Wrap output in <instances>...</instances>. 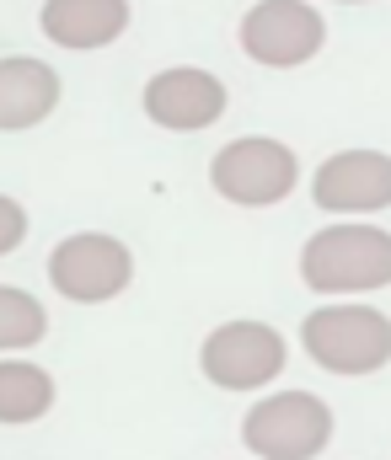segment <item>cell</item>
Instances as JSON below:
<instances>
[{
  "label": "cell",
  "mask_w": 391,
  "mask_h": 460,
  "mask_svg": "<svg viewBox=\"0 0 391 460\" xmlns=\"http://www.w3.org/2000/svg\"><path fill=\"white\" fill-rule=\"evenodd\" d=\"M300 343L333 375H370L391 358V322L370 305H327L306 316Z\"/></svg>",
  "instance_id": "7a4b0ae2"
},
{
  "label": "cell",
  "mask_w": 391,
  "mask_h": 460,
  "mask_svg": "<svg viewBox=\"0 0 391 460\" xmlns=\"http://www.w3.org/2000/svg\"><path fill=\"white\" fill-rule=\"evenodd\" d=\"M22 235H27V215H22V204L0 193V257H5Z\"/></svg>",
  "instance_id": "5bb4252c"
},
{
  "label": "cell",
  "mask_w": 391,
  "mask_h": 460,
  "mask_svg": "<svg viewBox=\"0 0 391 460\" xmlns=\"http://www.w3.org/2000/svg\"><path fill=\"white\" fill-rule=\"evenodd\" d=\"M316 204L338 209V215L387 209L391 204V155H381V150H343V155L322 161V172H316Z\"/></svg>",
  "instance_id": "ba28073f"
},
{
  "label": "cell",
  "mask_w": 391,
  "mask_h": 460,
  "mask_svg": "<svg viewBox=\"0 0 391 460\" xmlns=\"http://www.w3.org/2000/svg\"><path fill=\"white\" fill-rule=\"evenodd\" d=\"M129 27V0H49L43 32L59 49H102Z\"/></svg>",
  "instance_id": "30bf717a"
},
{
  "label": "cell",
  "mask_w": 391,
  "mask_h": 460,
  "mask_svg": "<svg viewBox=\"0 0 391 460\" xmlns=\"http://www.w3.org/2000/svg\"><path fill=\"white\" fill-rule=\"evenodd\" d=\"M242 439L262 460H311L333 439V412L311 391H284V396H268L247 412Z\"/></svg>",
  "instance_id": "3957f363"
},
{
  "label": "cell",
  "mask_w": 391,
  "mask_h": 460,
  "mask_svg": "<svg viewBox=\"0 0 391 460\" xmlns=\"http://www.w3.org/2000/svg\"><path fill=\"white\" fill-rule=\"evenodd\" d=\"M43 327H49V316H43V305L27 295V289H11V284H0V348H27L43 338Z\"/></svg>",
  "instance_id": "4fadbf2b"
},
{
  "label": "cell",
  "mask_w": 391,
  "mask_h": 460,
  "mask_svg": "<svg viewBox=\"0 0 391 460\" xmlns=\"http://www.w3.org/2000/svg\"><path fill=\"white\" fill-rule=\"evenodd\" d=\"M322 38H327V27L306 0H262L242 16V49L273 70L306 65L322 49Z\"/></svg>",
  "instance_id": "52a82bcc"
},
{
  "label": "cell",
  "mask_w": 391,
  "mask_h": 460,
  "mask_svg": "<svg viewBox=\"0 0 391 460\" xmlns=\"http://www.w3.org/2000/svg\"><path fill=\"white\" fill-rule=\"evenodd\" d=\"M134 262L129 246L113 241V235H70L54 246L49 257V279L65 300H81V305H97V300H113L124 284H129Z\"/></svg>",
  "instance_id": "277c9868"
},
{
  "label": "cell",
  "mask_w": 391,
  "mask_h": 460,
  "mask_svg": "<svg viewBox=\"0 0 391 460\" xmlns=\"http://www.w3.org/2000/svg\"><path fill=\"white\" fill-rule=\"evenodd\" d=\"M300 279L322 295H360L391 284V235L376 226H327L300 252Z\"/></svg>",
  "instance_id": "6da1fadb"
},
{
  "label": "cell",
  "mask_w": 391,
  "mask_h": 460,
  "mask_svg": "<svg viewBox=\"0 0 391 460\" xmlns=\"http://www.w3.org/2000/svg\"><path fill=\"white\" fill-rule=\"evenodd\" d=\"M284 369V338L262 322H226L204 338V375L226 391H258Z\"/></svg>",
  "instance_id": "8992f818"
},
{
  "label": "cell",
  "mask_w": 391,
  "mask_h": 460,
  "mask_svg": "<svg viewBox=\"0 0 391 460\" xmlns=\"http://www.w3.org/2000/svg\"><path fill=\"white\" fill-rule=\"evenodd\" d=\"M49 402H54V380L38 364L22 358L0 364V423H32L49 412Z\"/></svg>",
  "instance_id": "7c38bea8"
},
{
  "label": "cell",
  "mask_w": 391,
  "mask_h": 460,
  "mask_svg": "<svg viewBox=\"0 0 391 460\" xmlns=\"http://www.w3.org/2000/svg\"><path fill=\"white\" fill-rule=\"evenodd\" d=\"M300 166L295 155L279 145V139H236L215 155L209 166V182L231 199V204H279L289 188H295Z\"/></svg>",
  "instance_id": "5b68a950"
},
{
  "label": "cell",
  "mask_w": 391,
  "mask_h": 460,
  "mask_svg": "<svg viewBox=\"0 0 391 460\" xmlns=\"http://www.w3.org/2000/svg\"><path fill=\"white\" fill-rule=\"evenodd\" d=\"M145 113L161 128H209L226 113V86L209 70H166L145 86Z\"/></svg>",
  "instance_id": "9c48e42d"
},
{
  "label": "cell",
  "mask_w": 391,
  "mask_h": 460,
  "mask_svg": "<svg viewBox=\"0 0 391 460\" xmlns=\"http://www.w3.org/2000/svg\"><path fill=\"white\" fill-rule=\"evenodd\" d=\"M59 75L43 59H0V128H32L54 113Z\"/></svg>",
  "instance_id": "8fae6325"
}]
</instances>
